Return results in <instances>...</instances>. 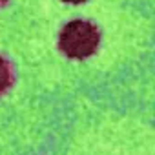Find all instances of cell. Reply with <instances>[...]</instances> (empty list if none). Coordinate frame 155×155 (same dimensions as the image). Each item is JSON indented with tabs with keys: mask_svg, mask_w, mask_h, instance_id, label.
<instances>
[{
	"mask_svg": "<svg viewBox=\"0 0 155 155\" xmlns=\"http://www.w3.org/2000/svg\"><path fill=\"white\" fill-rule=\"evenodd\" d=\"M99 29L88 20H71L58 35V46L69 58H86L99 48Z\"/></svg>",
	"mask_w": 155,
	"mask_h": 155,
	"instance_id": "1",
	"label": "cell"
},
{
	"mask_svg": "<svg viewBox=\"0 0 155 155\" xmlns=\"http://www.w3.org/2000/svg\"><path fill=\"white\" fill-rule=\"evenodd\" d=\"M13 82V69L6 58L0 57V93H4Z\"/></svg>",
	"mask_w": 155,
	"mask_h": 155,
	"instance_id": "2",
	"label": "cell"
},
{
	"mask_svg": "<svg viewBox=\"0 0 155 155\" xmlns=\"http://www.w3.org/2000/svg\"><path fill=\"white\" fill-rule=\"evenodd\" d=\"M64 2H69V4H81V2H86V0H64Z\"/></svg>",
	"mask_w": 155,
	"mask_h": 155,
	"instance_id": "3",
	"label": "cell"
},
{
	"mask_svg": "<svg viewBox=\"0 0 155 155\" xmlns=\"http://www.w3.org/2000/svg\"><path fill=\"white\" fill-rule=\"evenodd\" d=\"M6 4H8V0H0V8H4Z\"/></svg>",
	"mask_w": 155,
	"mask_h": 155,
	"instance_id": "4",
	"label": "cell"
}]
</instances>
